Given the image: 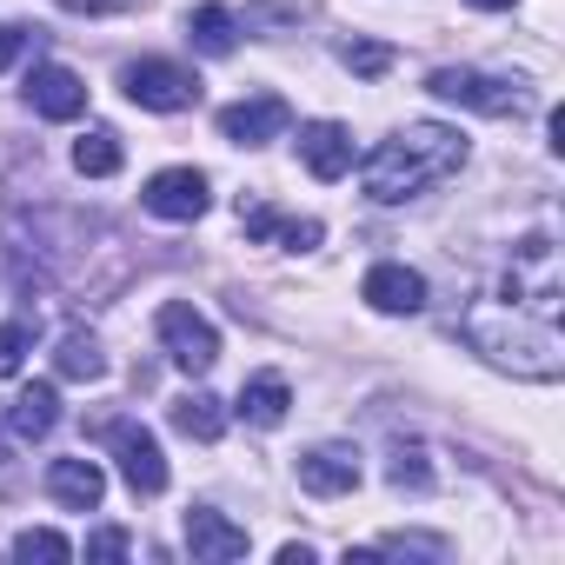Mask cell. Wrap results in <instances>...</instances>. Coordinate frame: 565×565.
Instances as JSON below:
<instances>
[{
    "instance_id": "1",
    "label": "cell",
    "mask_w": 565,
    "mask_h": 565,
    "mask_svg": "<svg viewBox=\"0 0 565 565\" xmlns=\"http://www.w3.org/2000/svg\"><path fill=\"white\" fill-rule=\"evenodd\" d=\"M459 167H466V134L439 127V120H413V127H399L393 140H380L366 153L360 180H366V193L380 206H399V200H419L426 186L452 180Z\"/></svg>"
},
{
    "instance_id": "2",
    "label": "cell",
    "mask_w": 565,
    "mask_h": 565,
    "mask_svg": "<svg viewBox=\"0 0 565 565\" xmlns=\"http://www.w3.org/2000/svg\"><path fill=\"white\" fill-rule=\"evenodd\" d=\"M466 340L472 353H486L499 373L512 380H539L552 386L565 373V340H558V320H539L525 307H472L466 313Z\"/></svg>"
},
{
    "instance_id": "3",
    "label": "cell",
    "mask_w": 565,
    "mask_h": 565,
    "mask_svg": "<svg viewBox=\"0 0 565 565\" xmlns=\"http://www.w3.org/2000/svg\"><path fill=\"white\" fill-rule=\"evenodd\" d=\"M426 94L452 100V107H472V114H492V120H519L532 114V94L519 81H499V74H479V67H433Z\"/></svg>"
},
{
    "instance_id": "4",
    "label": "cell",
    "mask_w": 565,
    "mask_h": 565,
    "mask_svg": "<svg viewBox=\"0 0 565 565\" xmlns=\"http://www.w3.org/2000/svg\"><path fill=\"white\" fill-rule=\"evenodd\" d=\"M505 307H525L539 320H558V253L545 233L512 246V273H505Z\"/></svg>"
},
{
    "instance_id": "5",
    "label": "cell",
    "mask_w": 565,
    "mask_h": 565,
    "mask_svg": "<svg viewBox=\"0 0 565 565\" xmlns=\"http://www.w3.org/2000/svg\"><path fill=\"white\" fill-rule=\"evenodd\" d=\"M120 87H127V100L147 107V114H186V107L200 100V81H193L180 61H160V54L127 61V67H120Z\"/></svg>"
},
{
    "instance_id": "6",
    "label": "cell",
    "mask_w": 565,
    "mask_h": 565,
    "mask_svg": "<svg viewBox=\"0 0 565 565\" xmlns=\"http://www.w3.org/2000/svg\"><path fill=\"white\" fill-rule=\"evenodd\" d=\"M160 347H167V360H173L180 373H206V366L220 360V333H213V320H206L200 307H186V300L160 307Z\"/></svg>"
},
{
    "instance_id": "7",
    "label": "cell",
    "mask_w": 565,
    "mask_h": 565,
    "mask_svg": "<svg viewBox=\"0 0 565 565\" xmlns=\"http://www.w3.org/2000/svg\"><path fill=\"white\" fill-rule=\"evenodd\" d=\"M107 446H114V459H120V479H127L140 499L167 492V452H160V439H153L147 426L114 419V426H107Z\"/></svg>"
},
{
    "instance_id": "8",
    "label": "cell",
    "mask_w": 565,
    "mask_h": 565,
    "mask_svg": "<svg viewBox=\"0 0 565 565\" xmlns=\"http://www.w3.org/2000/svg\"><path fill=\"white\" fill-rule=\"evenodd\" d=\"M140 206H147L153 220H200V213L213 206V186H206L200 167H167V173H153V180L140 186Z\"/></svg>"
},
{
    "instance_id": "9",
    "label": "cell",
    "mask_w": 565,
    "mask_h": 565,
    "mask_svg": "<svg viewBox=\"0 0 565 565\" xmlns=\"http://www.w3.org/2000/svg\"><path fill=\"white\" fill-rule=\"evenodd\" d=\"M21 94H28V107H34L41 120H81V114H87V81H81L74 67H61V61H41Z\"/></svg>"
},
{
    "instance_id": "10",
    "label": "cell",
    "mask_w": 565,
    "mask_h": 565,
    "mask_svg": "<svg viewBox=\"0 0 565 565\" xmlns=\"http://www.w3.org/2000/svg\"><path fill=\"white\" fill-rule=\"evenodd\" d=\"M287 127H294V107L279 100V94H253V100H233L220 114V134L233 147H266V140H279Z\"/></svg>"
},
{
    "instance_id": "11",
    "label": "cell",
    "mask_w": 565,
    "mask_h": 565,
    "mask_svg": "<svg viewBox=\"0 0 565 565\" xmlns=\"http://www.w3.org/2000/svg\"><path fill=\"white\" fill-rule=\"evenodd\" d=\"M300 486H307L313 499H347V492L360 486V452L340 446V439L307 446V452H300Z\"/></svg>"
},
{
    "instance_id": "12",
    "label": "cell",
    "mask_w": 565,
    "mask_h": 565,
    "mask_svg": "<svg viewBox=\"0 0 565 565\" xmlns=\"http://www.w3.org/2000/svg\"><path fill=\"white\" fill-rule=\"evenodd\" d=\"M186 552H193V565H233V558H246V525H233L213 505H193L186 512Z\"/></svg>"
},
{
    "instance_id": "13",
    "label": "cell",
    "mask_w": 565,
    "mask_h": 565,
    "mask_svg": "<svg viewBox=\"0 0 565 565\" xmlns=\"http://www.w3.org/2000/svg\"><path fill=\"white\" fill-rule=\"evenodd\" d=\"M360 300H366L373 313H419V307H426V279H419L413 266H399V259H380V266L366 273Z\"/></svg>"
},
{
    "instance_id": "14",
    "label": "cell",
    "mask_w": 565,
    "mask_h": 565,
    "mask_svg": "<svg viewBox=\"0 0 565 565\" xmlns=\"http://www.w3.org/2000/svg\"><path fill=\"white\" fill-rule=\"evenodd\" d=\"M300 160L313 180H347L353 173V134L340 120H307L300 127Z\"/></svg>"
},
{
    "instance_id": "15",
    "label": "cell",
    "mask_w": 565,
    "mask_h": 565,
    "mask_svg": "<svg viewBox=\"0 0 565 565\" xmlns=\"http://www.w3.org/2000/svg\"><path fill=\"white\" fill-rule=\"evenodd\" d=\"M47 492H54V505H67V512H94V505L107 499V472H100L94 459H54V466H47Z\"/></svg>"
},
{
    "instance_id": "16",
    "label": "cell",
    "mask_w": 565,
    "mask_h": 565,
    "mask_svg": "<svg viewBox=\"0 0 565 565\" xmlns=\"http://www.w3.org/2000/svg\"><path fill=\"white\" fill-rule=\"evenodd\" d=\"M61 426V393L41 380V386H21L14 393V406H8V433L21 439V446H34V439H47Z\"/></svg>"
},
{
    "instance_id": "17",
    "label": "cell",
    "mask_w": 565,
    "mask_h": 565,
    "mask_svg": "<svg viewBox=\"0 0 565 565\" xmlns=\"http://www.w3.org/2000/svg\"><path fill=\"white\" fill-rule=\"evenodd\" d=\"M287 406H294V393H287V380H279V373H253L246 386H239V419L246 426H279V419H287Z\"/></svg>"
},
{
    "instance_id": "18",
    "label": "cell",
    "mask_w": 565,
    "mask_h": 565,
    "mask_svg": "<svg viewBox=\"0 0 565 565\" xmlns=\"http://www.w3.org/2000/svg\"><path fill=\"white\" fill-rule=\"evenodd\" d=\"M239 226H246V239H287L294 253H307V246H320V220H279L273 206H239Z\"/></svg>"
},
{
    "instance_id": "19",
    "label": "cell",
    "mask_w": 565,
    "mask_h": 565,
    "mask_svg": "<svg viewBox=\"0 0 565 565\" xmlns=\"http://www.w3.org/2000/svg\"><path fill=\"white\" fill-rule=\"evenodd\" d=\"M173 433L213 446V439L226 433V399H213V393H180V399H173Z\"/></svg>"
},
{
    "instance_id": "20",
    "label": "cell",
    "mask_w": 565,
    "mask_h": 565,
    "mask_svg": "<svg viewBox=\"0 0 565 565\" xmlns=\"http://www.w3.org/2000/svg\"><path fill=\"white\" fill-rule=\"evenodd\" d=\"M186 41H193L206 61H220V54L239 47V21H233L226 8H193V14H186Z\"/></svg>"
},
{
    "instance_id": "21",
    "label": "cell",
    "mask_w": 565,
    "mask_h": 565,
    "mask_svg": "<svg viewBox=\"0 0 565 565\" xmlns=\"http://www.w3.org/2000/svg\"><path fill=\"white\" fill-rule=\"evenodd\" d=\"M74 167H81L87 180H107V173H120V134H114V127H94V134H81V140H74Z\"/></svg>"
},
{
    "instance_id": "22",
    "label": "cell",
    "mask_w": 565,
    "mask_h": 565,
    "mask_svg": "<svg viewBox=\"0 0 565 565\" xmlns=\"http://www.w3.org/2000/svg\"><path fill=\"white\" fill-rule=\"evenodd\" d=\"M54 360H61V373H67V380H100V373H107V360H100L94 333H67Z\"/></svg>"
},
{
    "instance_id": "23",
    "label": "cell",
    "mask_w": 565,
    "mask_h": 565,
    "mask_svg": "<svg viewBox=\"0 0 565 565\" xmlns=\"http://www.w3.org/2000/svg\"><path fill=\"white\" fill-rule=\"evenodd\" d=\"M386 479H393L399 492H426V486H433V466H426V446H419V439H406V446H393V466H386Z\"/></svg>"
},
{
    "instance_id": "24",
    "label": "cell",
    "mask_w": 565,
    "mask_h": 565,
    "mask_svg": "<svg viewBox=\"0 0 565 565\" xmlns=\"http://www.w3.org/2000/svg\"><path fill=\"white\" fill-rule=\"evenodd\" d=\"M14 558H28V565H34V558H41V565H67V558H74V545H67L54 525H28V532L14 539Z\"/></svg>"
},
{
    "instance_id": "25",
    "label": "cell",
    "mask_w": 565,
    "mask_h": 565,
    "mask_svg": "<svg viewBox=\"0 0 565 565\" xmlns=\"http://www.w3.org/2000/svg\"><path fill=\"white\" fill-rule=\"evenodd\" d=\"M28 347H34V327L28 320H0V380H14L28 366Z\"/></svg>"
},
{
    "instance_id": "26",
    "label": "cell",
    "mask_w": 565,
    "mask_h": 565,
    "mask_svg": "<svg viewBox=\"0 0 565 565\" xmlns=\"http://www.w3.org/2000/svg\"><path fill=\"white\" fill-rule=\"evenodd\" d=\"M373 552H413V558H446V539H426V532H386ZM366 552V558H373Z\"/></svg>"
},
{
    "instance_id": "27",
    "label": "cell",
    "mask_w": 565,
    "mask_h": 565,
    "mask_svg": "<svg viewBox=\"0 0 565 565\" xmlns=\"http://www.w3.org/2000/svg\"><path fill=\"white\" fill-rule=\"evenodd\" d=\"M340 61H347L353 74H366V81H373V74H386V67H393V47H380V41H353Z\"/></svg>"
},
{
    "instance_id": "28",
    "label": "cell",
    "mask_w": 565,
    "mask_h": 565,
    "mask_svg": "<svg viewBox=\"0 0 565 565\" xmlns=\"http://www.w3.org/2000/svg\"><path fill=\"white\" fill-rule=\"evenodd\" d=\"M134 552V539L120 532V525H100L94 539H87V558H127Z\"/></svg>"
},
{
    "instance_id": "29",
    "label": "cell",
    "mask_w": 565,
    "mask_h": 565,
    "mask_svg": "<svg viewBox=\"0 0 565 565\" xmlns=\"http://www.w3.org/2000/svg\"><path fill=\"white\" fill-rule=\"evenodd\" d=\"M8 439H14V433L0 426V499H8V492L21 486V472H14V446H8Z\"/></svg>"
},
{
    "instance_id": "30",
    "label": "cell",
    "mask_w": 565,
    "mask_h": 565,
    "mask_svg": "<svg viewBox=\"0 0 565 565\" xmlns=\"http://www.w3.org/2000/svg\"><path fill=\"white\" fill-rule=\"evenodd\" d=\"M61 8H74V14H127L140 0H61Z\"/></svg>"
},
{
    "instance_id": "31",
    "label": "cell",
    "mask_w": 565,
    "mask_h": 565,
    "mask_svg": "<svg viewBox=\"0 0 565 565\" xmlns=\"http://www.w3.org/2000/svg\"><path fill=\"white\" fill-rule=\"evenodd\" d=\"M21 47H28V34H21V28H0V67H14V61H21Z\"/></svg>"
},
{
    "instance_id": "32",
    "label": "cell",
    "mask_w": 565,
    "mask_h": 565,
    "mask_svg": "<svg viewBox=\"0 0 565 565\" xmlns=\"http://www.w3.org/2000/svg\"><path fill=\"white\" fill-rule=\"evenodd\" d=\"M279 565H313V545H279Z\"/></svg>"
},
{
    "instance_id": "33",
    "label": "cell",
    "mask_w": 565,
    "mask_h": 565,
    "mask_svg": "<svg viewBox=\"0 0 565 565\" xmlns=\"http://www.w3.org/2000/svg\"><path fill=\"white\" fill-rule=\"evenodd\" d=\"M472 8H486V14H499V8H512V0H472Z\"/></svg>"
}]
</instances>
